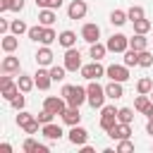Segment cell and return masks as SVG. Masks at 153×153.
<instances>
[{
  "label": "cell",
  "mask_w": 153,
  "mask_h": 153,
  "mask_svg": "<svg viewBox=\"0 0 153 153\" xmlns=\"http://www.w3.org/2000/svg\"><path fill=\"white\" fill-rule=\"evenodd\" d=\"M148 96H151V100H153V91H151V93H148Z\"/></svg>",
  "instance_id": "51"
},
{
  "label": "cell",
  "mask_w": 153,
  "mask_h": 153,
  "mask_svg": "<svg viewBox=\"0 0 153 153\" xmlns=\"http://www.w3.org/2000/svg\"><path fill=\"white\" fill-rule=\"evenodd\" d=\"M131 24H134V33H148L151 26H153L151 19H146V17H143V19H136V22H131Z\"/></svg>",
  "instance_id": "28"
},
{
  "label": "cell",
  "mask_w": 153,
  "mask_h": 153,
  "mask_svg": "<svg viewBox=\"0 0 153 153\" xmlns=\"http://www.w3.org/2000/svg\"><path fill=\"white\" fill-rule=\"evenodd\" d=\"M81 153H93V148H91V146H86V143H84V146H81Z\"/></svg>",
  "instance_id": "49"
},
{
  "label": "cell",
  "mask_w": 153,
  "mask_h": 153,
  "mask_svg": "<svg viewBox=\"0 0 153 153\" xmlns=\"http://www.w3.org/2000/svg\"><path fill=\"white\" fill-rule=\"evenodd\" d=\"M105 74L110 76V81H127L129 79V67L122 62V65H110V67H105Z\"/></svg>",
  "instance_id": "6"
},
{
  "label": "cell",
  "mask_w": 153,
  "mask_h": 153,
  "mask_svg": "<svg viewBox=\"0 0 153 153\" xmlns=\"http://www.w3.org/2000/svg\"><path fill=\"white\" fill-rule=\"evenodd\" d=\"M0 151H2V153H12V146H10V143H2Z\"/></svg>",
  "instance_id": "47"
},
{
  "label": "cell",
  "mask_w": 153,
  "mask_h": 153,
  "mask_svg": "<svg viewBox=\"0 0 153 153\" xmlns=\"http://www.w3.org/2000/svg\"><path fill=\"white\" fill-rule=\"evenodd\" d=\"M38 146H41V143H36V139H31V136L24 141V151H26V153H36Z\"/></svg>",
  "instance_id": "42"
},
{
  "label": "cell",
  "mask_w": 153,
  "mask_h": 153,
  "mask_svg": "<svg viewBox=\"0 0 153 153\" xmlns=\"http://www.w3.org/2000/svg\"><path fill=\"white\" fill-rule=\"evenodd\" d=\"M79 72H81V76H84L86 81H93V79H98V76L105 74V67L100 65V60H93L91 65H84Z\"/></svg>",
  "instance_id": "5"
},
{
  "label": "cell",
  "mask_w": 153,
  "mask_h": 153,
  "mask_svg": "<svg viewBox=\"0 0 153 153\" xmlns=\"http://www.w3.org/2000/svg\"><path fill=\"white\" fill-rule=\"evenodd\" d=\"M65 72H67V67H65V65H62V67L50 65V76H53V81H62V79H65Z\"/></svg>",
  "instance_id": "36"
},
{
  "label": "cell",
  "mask_w": 153,
  "mask_h": 153,
  "mask_svg": "<svg viewBox=\"0 0 153 153\" xmlns=\"http://www.w3.org/2000/svg\"><path fill=\"white\" fill-rule=\"evenodd\" d=\"M146 117H148V120H153V105H151V108L146 110Z\"/></svg>",
  "instance_id": "50"
},
{
  "label": "cell",
  "mask_w": 153,
  "mask_h": 153,
  "mask_svg": "<svg viewBox=\"0 0 153 153\" xmlns=\"http://www.w3.org/2000/svg\"><path fill=\"white\" fill-rule=\"evenodd\" d=\"M105 45H108V53H124L129 48V38L124 33H112Z\"/></svg>",
  "instance_id": "4"
},
{
  "label": "cell",
  "mask_w": 153,
  "mask_h": 153,
  "mask_svg": "<svg viewBox=\"0 0 153 153\" xmlns=\"http://www.w3.org/2000/svg\"><path fill=\"white\" fill-rule=\"evenodd\" d=\"M105 53H108V45H103V43H91V48H88V55L93 57V60H103L105 57Z\"/></svg>",
  "instance_id": "24"
},
{
  "label": "cell",
  "mask_w": 153,
  "mask_h": 153,
  "mask_svg": "<svg viewBox=\"0 0 153 153\" xmlns=\"http://www.w3.org/2000/svg\"><path fill=\"white\" fill-rule=\"evenodd\" d=\"M69 141H72L74 146H84V143L88 141V131H86L84 127H79V124H74V127L69 129Z\"/></svg>",
  "instance_id": "14"
},
{
  "label": "cell",
  "mask_w": 153,
  "mask_h": 153,
  "mask_svg": "<svg viewBox=\"0 0 153 153\" xmlns=\"http://www.w3.org/2000/svg\"><path fill=\"white\" fill-rule=\"evenodd\" d=\"M0 45H2V50H5V53H14V50H17V45H19L17 33H5V36H2V41H0Z\"/></svg>",
  "instance_id": "20"
},
{
  "label": "cell",
  "mask_w": 153,
  "mask_h": 153,
  "mask_svg": "<svg viewBox=\"0 0 153 153\" xmlns=\"http://www.w3.org/2000/svg\"><path fill=\"white\" fill-rule=\"evenodd\" d=\"M38 7H48V10H60L62 7V0H36Z\"/></svg>",
  "instance_id": "38"
},
{
  "label": "cell",
  "mask_w": 153,
  "mask_h": 153,
  "mask_svg": "<svg viewBox=\"0 0 153 153\" xmlns=\"http://www.w3.org/2000/svg\"><path fill=\"white\" fill-rule=\"evenodd\" d=\"M117 124V108L115 105H103L100 108V129L110 131Z\"/></svg>",
  "instance_id": "3"
},
{
  "label": "cell",
  "mask_w": 153,
  "mask_h": 153,
  "mask_svg": "<svg viewBox=\"0 0 153 153\" xmlns=\"http://www.w3.org/2000/svg\"><path fill=\"white\" fill-rule=\"evenodd\" d=\"M122 55H124V60H122V62H124L127 67H136V65H139V50H134V48H127Z\"/></svg>",
  "instance_id": "26"
},
{
  "label": "cell",
  "mask_w": 153,
  "mask_h": 153,
  "mask_svg": "<svg viewBox=\"0 0 153 153\" xmlns=\"http://www.w3.org/2000/svg\"><path fill=\"white\" fill-rule=\"evenodd\" d=\"M10 31H12V33H17V36H22V33H26V31H29V26H26V22L14 19V22H10Z\"/></svg>",
  "instance_id": "30"
},
{
  "label": "cell",
  "mask_w": 153,
  "mask_h": 153,
  "mask_svg": "<svg viewBox=\"0 0 153 153\" xmlns=\"http://www.w3.org/2000/svg\"><path fill=\"white\" fill-rule=\"evenodd\" d=\"M55 19H57L55 10L41 7V12H38V24H43V26H53V24H55Z\"/></svg>",
  "instance_id": "18"
},
{
  "label": "cell",
  "mask_w": 153,
  "mask_h": 153,
  "mask_svg": "<svg viewBox=\"0 0 153 153\" xmlns=\"http://www.w3.org/2000/svg\"><path fill=\"white\" fill-rule=\"evenodd\" d=\"M62 98L67 100V105L79 108V105L88 103V91H86L84 86H72V84H67V86H62Z\"/></svg>",
  "instance_id": "1"
},
{
  "label": "cell",
  "mask_w": 153,
  "mask_h": 153,
  "mask_svg": "<svg viewBox=\"0 0 153 153\" xmlns=\"http://www.w3.org/2000/svg\"><path fill=\"white\" fill-rule=\"evenodd\" d=\"M86 12H88L86 0H72L69 7H67V17H69V19H84Z\"/></svg>",
  "instance_id": "9"
},
{
  "label": "cell",
  "mask_w": 153,
  "mask_h": 153,
  "mask_svg": "<svg viewBox=\"0 0 153 153\" xmlns=\"http://www.w3.org/2000/svg\"><path fill=\"white\" fill-rule=\"evenodd\" d=\"M10 105H12L14 110H24V105H26V98H24L22 93H17V96H14L12 100H10Z\"/></svg>",
  "instance_id": "39"
},
{
  "label": "cell",
  "mask_w": 153,
  "mask_h": 153,
  "mask_svg": "<svg viewBox=\"0 0 153 153\" xmlns=\"http://www.w3.org/2000/svg\"><path fill=\"white\" fill-rule=\"evenodd\" d=\"M12 10V0H0V12H7Z\"/></svg>",
  "instance_id": "46"
},
{
  "label": "cell",
  "mask_w": 153,
  "mask_h": 153,
  "mask_svg": "<svg viewBox=\"0 0 153 153\" xmlns=\"http://www.w3.org/2000/svg\"><path fill=\"white\" fill-rule=\"evenodd\" d=\"M129 48H134V50H146L148 48V38H146V33H134L131 38H129Z\"/></svg>",
  "instance_id": "21"
},
{
  "label": "cell",
  "mask_w": 153,
  "mask_h": 153,
  "mask_svg": "<svg viewBox=\"0 0 153 153\" xmlns=\"http://www.w3.org/2000/svg\"><path fill=\"white\" fill-rule=\"evenodd\" d=\"M151 105H153V100H151L148 93H139V98L134 100V110H136V112H143V115H146V110H148Z\"/></svg>",
  "instance_id": "23"
},
{
  "label": "cell",
  "mask_w": 153,
  "mask_h": 153,
  "mask_svg": "<svg viewBox=\"0 0 153 153\" xmlns=\"http://www.w3.org/2000/svg\"><path fill=\"white\" fill-rule=\"evenodd\" d=\"M0 69H2L5 74L19 72V69H22V67H19V57H14L12 53H7V57H2V62H0Z\"/></svg>",
  "instance_id": "15"
},
{
  "label": "cell",
  "mask_w": 153,
  "mask_h": 153,
  "mask_svg": "<svg viewBox=\"0 0 153 153\" xmlns=\"http://www.w3.org/2000/svg\"><path fill=\"white\" fill-rule=\"evenodd\" d=\"M57 43H60L62 48H74V43H76V33L69 31V29H65V31L57 36Z\"/></svg>",
  "instance_id": "19"
},
{
  "label": "cell",
  "mask_w": 153,
  "mask_h": 153,
  "mask_svg": "<svg viewBox=\"0 0 153 153\" xmlns=\"http://www.w3.org/2000/svg\"><path fill=\"white\" fill-rule=\"evenodd\" d=\"M38 127H41V122H38V120H33V122H29V124L24 127V131H26V134H36V131H38Z\"/></svg>",
  "instance_id": "43"
},
{
  "label": "cell",
  "mask_w": 153,
  "mask_h": 153,
  "mask_svg": "<svg viewBox=\"0 0 153 153\" xmlns=\"http://www.w3.org/2000/svg\"><path fill=\"white\" fill-rule=\"evenodd\" d=\"M33 81H36V88H41V91H48V88H50V84H53L50 69H43V67H38V72L33 74Z\"/></svg>",
  "instance_id": "11"
},
{
  "label": "cell",
  "mask_w": 153,
  "mask_h": 153,
  "mask_svg": "<svg viewBox=\"0 0 153 153\" xmlns=\"http://www.w3.org/2000/svg\"><path fill=\"white\" fill-rule=\"evenodd\" d=\"M129 151H134V143H131L129 139H122V141L117 143V153H129Z\"/></svg>",
  "instance_id": "41"
},
{
  "label": "cell",
  "mask_w": 153,
  "mask_h": 153,
  "mask_svg": "<svg viewBox=\"0 0 153 153\" xmlns=\"http://www.w3.org/2000/svg\"><path fill=\"white\" fill-rule=\"evenodd\" d=\"M17 86H19V91H22V93H29V91L36 86V81H33V76L19 74V79H17Z\"/></svg>",
  "instance_id": "25"
},
{
  "label": "cell",
  "mask_w": 153,
  "mask_h": 153,
  "mask_svg": "<svg viewBox=\"0 0 153 153\" xmlns=\"http://www.w3.org/2000/svg\"><path fill=\"white\" fill-rule=\"evenodd\" d=\"M151 65H153V53H148V48H146L139 53V67H151Z\"/></svg>",
  "instance_id": "35"
},
{
  "label": "cell",
  "mask_w": 153,
  "mask_h": 153,
  "mask_svg": "<svg viewBox=\"0 0 153 153\" xmlns=\"http://www.w3.org/2000/svg\"><path fill=\"white\" fill-rule=\"evenodd\" d=\"M43 108L50 110L53 115H62V112L67 110V100H65V98H57V96H48V98L43 100Z\"/></svg>",
  "instance_id": "8"
},
{
  "label": "cell",
  "mask_w": 153,
  "mask_h": 153,
  "mask_svg": "<svg viewBox=\"0 0 153 153\" xmlns=\"http://www.w3.org/2000/svg\"><path fill=\"white\" fill-rule=\"evenodd\" d=\"M53 41H57V33L50 29V26H45V31H43V38H41V43L43 45H50Z\"/></svg>",
  "instance_id": "37"
},
{
  "label": "cell",
  "mask_w": 153,
  "mask_h": 153,
  "mask_svg": "<svg viewBox=\"0 0 153 153\" xmlns=\"http://www.w3.org/2000/svg\"><path fill=\"white\" fill-rule=\"evenodd\" d=\"M60 117H62V122L69 124V127H74V124L81 122V112H79V108H72V105H67V110H65Z\"/></svg>",
  "instance_id": "16"
},
{
  "label": "cell",
  "mask_w": 153,
  "mask_h": 153,
  "mask_svg": "<svg viewBox=\"0 0 153 153\" xmlns=\"http://www.w3.org/2000/svg\"><path fill=\"white\" fill-rule=\"evenodd\" d=\"M24 10V0H12V12H22Z\"/></svg>",
  "instance_id": "44"
},
{
  "label": "cell",
  "mask_w": 153,
  "mask_h": 153,
  "mask_svg": "<svg viewBox=\"0 0 153 153\" xmlns=\"http://www.w3.org/2000/svg\"><path fill=\"white\" fill-rule=\"evenodd\" d=\"M43 31H45V26H43V24H36V26H29L26 36H29L31 41H38V43H41V38H43Z\"/></svg>",
  "instance_id": "29"
},
{
  "label": "cell",
  "mask_w": 153,
  "mask_h": 153,
  "mask_svg": "<svg viewBox=\"0 0 153 153\" xmlns=\"http://www.w3.org/2000/svg\"><path fill=\"white\" fill-rule=\"evenodd\" d=\"M36 62H38V67H50V65H53V50H50L48 45H43V48L36 53Z\"/></svg>",
  "instance_id": "17"
},
{
  "label": "cell",
  "mask_w": 153,
  "mask_h": 153,
  "mask_svg": "<svg viewBox=\"0 0 153 153\" xmlns=\"http://www.w3.org/2000/svg\"><path fill=\"white\" fill-rule=\"evenodd\" d=\"M136 91H139V93H151V91H153V81H151L148 76H141V79L136 81Z\"/></svg>",
  "instance_id": "31"
},
{
  "label": "cell",
  "mask_w": 153,
  "mask_h": 153,
  "mask_svg": "<svg viewBox=\"0 0 153 153\" xmlns=\"http://www.w3.org/2000/svg\"><path fill=\"white\" fill-rule=\"evenodd\" d=\"M105 93H108V98H112V100H117V98H122V96H124V88H122V81H110V84L105 86Z\"/></svg>",
  "instance_id": "22"
},
{
  "label": "cell",
  "mask_w": 153,
  "mask_h": 153,
  "mask_svg": "<svg viewBox=\"0 0 153 153\" xmlns=\"http://www.w3.org/2000/svg\"><path fill=\"white\" fill-rule=\"evenodd\" d=\"M108 136H110V139H115V141L129 139V136H131V124H127V122H117V124L108 131Z\"/></svg>",
  "instance_id": "10"
},
{
  "label": "cell",
  "mask_w": 153,
  "mask_h": 153,
  "mask_svg": "<svg viewBox=\"0 0 153 153\" xmlns=\"http://www.w3.org/2000/svg\"><path fill=\"white\" fill-rule=\"evenodd\" d=\"M127 17H129V22H136V19H143V17H146V12H143V7L134 5V7H129V10H127Z\"/></svg>",
  "instance_id": "33"
},
{
  "label": "cell",
  "mask_w": 153,
  "mask_h": 153,
  "mask_svg": "<svg viewBox=\"0 0 153 153\" xmlns=\"http://www.w3.org/2000/svg\"><path fill=\"white\" fill-rule=\"evenodd\" d=\"M7 31H10V22H7V19H0V33L5 36Z\"/></svg>",
  "instance_id": "45"
},
{
  "label": "cell",
  "mask_w": 153,
  "mask_h": 153,
  "mask_svg": "<svg viewBox=\"0 0 153 153\" xmlns=\"http://www.w3.org/2000/svg\"><path fill=\"white\" fill-rule=\"evenodd\" d=\"M146 131L153 136V120H148V124H146Z\"/></svg>",
  "instance_id": "48"
},
{
  "label": "cell",
  "mask_w": 153,
  "mask_h": 153,
  "mask_svg": "<svg viewBox=\"0 0 153 153\" xmlns=\"http://www.w3.org/2000/svg\"><path fill=\"white\" fill-rule=\"evenodd\" d=\"M86 91H88V105H91L93 110L105 105V98H108V93H105V86H100V84H98V79L88 81Z\"/></svg>",
  "instance_id": "2"
},
{
  "label": "cell",
  "mask_w": 153,
  "mask_h": 153,
  "mask_svg": "<svg viewBox=\"0 0 153 153\" xmlns=\"http://www.w3.org/2000/svg\"><path fill=\"white\" fill-rule=\"evenodd\" d=\"M65 67H67V72H76V69L84 67L81 65V55H79L76 48H67L65 50Z\"/></svg>",
  "instance_id": "7"
},
{
  "label": "cell",
  "mask_w": 153,
  "mask_h": 153,
  "mask_svg": "<svg viewBox=\"0 0 153 153\" xmlns=\"http://www.w3.org/2000/svg\"><path fill=\"white\" fill-rule=\"evenodd\" d=\"M53 117H55V115H53L50 110H45V108H43V110H41L38 115H36V120H38L41 124H48V122H53Z\"/></svg>",
  "instance_id": "40"
},
{
  "label": "cell",
  "mask_w": 153,
  "mask_h": 153,
  "mask_svg": "<svg viewBox=\"0 0 153 153\" xmlns=\"http://www.w3.org/2000/svg\"><path fill=\"white\" fill-rule=\"evenodd\" d=\"M127 19H129V17H127L124 10H112V12H110V24H112V26H122Z\"/></svg>",
  "instance_id": "27"
},
{
  "label": "cell",
  "mask_w": 153,
  "mask_h": 153,
  "mask_svg": "<svg viewBox=\"0 0 153 153\" xmlns=\"http://www.w3.org/2000/svg\"><path fill=\"white\" fill-rule=\"evenodd\" d=\"M41 134H43L45 139H50V141H60V139H62V127L48 122V124H41Z\"/></svg>",
  "instance_id": "13"
},
{
  "label": "cell",
  "mask_w": 153,
  "mask_h": 153,
  "mask_svg": "<svg viewBox=\"0 0 153 153\" xmlns=\"http://www.w3.org/2000/svg\"><path fill=\"white\" fill-rule=\"evenodd\" d=\"M81 38L91 45V43H96L98 38H100V26L98 24H84L81 26Z\"/></svg>",
  "instance_id": "12"
},
{
  "label": "cell",
  "mask_w": 153,
  "mask_h": 153,
  "mask_svg": "<svg viewBox=\"0 0 153 153\" xmlns=\"http://www.w3.org/2000/svg\"><path fill=\"white\" fill-rule=\"evenodd\" d=\"M131 120H134V110H131V108H120V110H117V122L131 124Z\"/></svg>",
  "instance_id": "32"
},
{
  "label": "cell",
  "mask_w": 153,
  "mask_h": 153,
  "mask_svg": "<svg viewBox=\"0 0 153 153\" xmlns=\"http://www.w3.org/2000/svg\"><path fill=\"white\" fill-rule=\"evenodd\" d=\"M36 120V115H31V112H26V110H19V115H17V124L24 129L29 122H33Z\"/></svg>",
  "instance_id": "34"
}]
</instances>
